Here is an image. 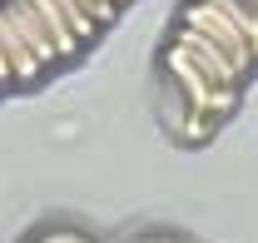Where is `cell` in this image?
I'll return each mask as SVG.
<instances>
[{
  "label": "cell",
  "instance_id": "obj_14",
  "mask_svg": "<svg viewBox=\"0 0 258 243\" xmlns=\"http://www.w3.org/2000/svg\"><path fill=\"white\" fill-rule=\"evenodd\" d=\"M248 5H258V0H248Z\"/></svg>",
  "mask_w": 258,
  "mask_h": 243
},
{
  "label": "cell",
  "instance_id": "obj_5",
  "mask_svg": "<svg viewBox=\"0 0 258 243\" xmlns=\"http://www.w3.org/2000/svg\"><path fill=\"white\" fill-rule=\"evenodd\" d=\"M0 50H5V60H10L15 85H30V80L45 75V65L35 60V50L20 40V30H15V20H10V10H5V5H0Z\"/></svg>",
  "mask_w": 258,
  "mask_h": 243
},
{
  "label": "cell",
  "instance_id": "obj_1",
  "mask_svg": "<svg viewBox=\"0 0 258 243\" xmlns=\"http://www.w3.org/2000/svg\"><path fill=\"white\" fill-rule=\"evenodd\" d=\"M159 65H164V75H169V85H179V99H184V109H204V114H219L224 119L228 109H233V99H238V90H224V85H214L199 65L169 40L164 45V55H159Z\"/></svg>",
  "mask_w": 258,
  "mask_h": 243
},
{
  "label": "cell",
  "instance_id": "obj_6",
  "mask_svg": "<svg viewBox=\"0 0 258 243\" xmlns=\"http://www.w3.org/2000/svg\"><path fill=\"white\" fill-rule=\"evenodd\" d=\"M35 10H40V20H45V30H50V40H55V50H60V60H75L85 45L75 40V30L64 25V15H60V5L55 0H30Z\"/></svg>",
  "mask_w": 258,
  "mask_h": 243
},
{
  "label": "cell",
  "instance_id": "obj_11",
  "mask_svg": "<svg viewBox=\"0 0 258 243\" xmlns=\"http://www.w3.org/2000/svg\"><path fill=\"white\" fill-rule=\"evenodd\" d=\"M15 85V75H10V60H5V50H0V90H10Z\"/></svg>",
  "mask_w": 258,
  "mask_h": 243
},
{
  "label": "cell",
  "instance_id": "obj_9",
  "mask_svg": "<svg viewBox=\"0 0 258 243\" xmlns=\"http://www.w3.org/2000/svg\"><path fill=\"white\" fill-rule=\"evenodd\" d=\"M80 5H85V15H90V20H95L99 30H104V25H114V20H119V5H114V0H80Z\"/></svg>",
  "mask_w": 258,
  "mask_h": 243
},
{
  "label": "cell",
  "instance_id": "obj_7",
  "mask_svg": "<svg viewBox=\"0 0 258 243\" xmlns=\"http://www.w3.org/2000/svg\"><path fill=\"white\" fill-rule=\"evenodd\" d=\"M209 5H219L228 20H233V30L248 40V50H253V60H258V5H248V0H209Z\"/></svg>",
  "mask_w": 258,
  "mask_h": 243
},
{
  "label": "cell",
  "instance_id": "obj_2",
  "mask_svg": "<svg viewBox=\"0 0 258 243\" xmlns=\"http://www.w3.org/2000/svg\"><path fill=\"white\" fill-rule=\"evenodd\" d=\"M174 20H179V25H194V30H204V35H209V40H214V45L228 55V60L243 70V75H248V65H258L253 50H248V40L233 30V20H228L219 5H209V0H189V5L174 15Z\"/></svg>",
  "mask_w": 258,
  "mask_h": 243
},
{
  "label": "cell",
  "instance_id": "obj_12",
  "mask_svg": "<svg viewBox=\"0 0 258 243\" xmlns=\"http://www.w3.org/2000/svg\"><path fill=\"white\" fill-rule=\"evenodd\" d=\"M134 243H179V238H169V233H144V238H134Z\"/></svg>",
  "mask_w": 258,
  "mask_h": 243
},
{
  "label": "cell",
  "instance_id": "obj_4",
  "mask_svg": "<svg viewBox=\"0 0 258 243\" xmlns=\"http://www.w3.org/2000/svg\"><path fill=\"white\" fill-rule=\"evenodd\" d=\"M0 5L10 10V20H15L20 40L35 50V60H40V65H55V60H60V50H55V40H50V30H45V20H40V10H35L30 0H0Z\"/></svg>",
  "mask_w": 258,
  "mask_h": 243
},
{
  "label": "cell",
  "instance_id": "obj_13",
  "mask_svg": "<svg viewBox=\"0 0 258 243\" xmlns=\"http://www.w3.org/2000/svg\"><path fill=\"white\" fill-rule=\"evenodd\" d=\"M114 5H119V10H124V5H129V0H114Z\"/></svg>",
  "mask_w": 258,
  "mask_h": 243
},
{
  "label": "cell",
  "instance_id": "obj_8",
  "mask_svg": "<svg viewBox=\"0 0 258 243\" xmlns=\"http://www.w3.org/2000/svg\"><path fill=\"white\" fill-rule=\"evenodd\" d=\"M55 5H60L64 25L75 30V40H80V45H90V40H95V35H99V25H95V20H90V15H85V5H80V0H55Z\"/></svg>",
  "mask_w": 258,
  "mask_h": 243
},
{
  "label": "cell",
  "instance_id": "obj_10",
  "mask_svg": "<svg viewBox=\"0 0 258 243\" xmlns=\"http://www.w3.org/2000/svg\"><path fill=\"white\" fill-rule=\"evenodd\" d=\"M30 243H90L85 233H75V228H40Z\"/></svg>",
  "mask_w": 258,
  "mask_h": 243
},
{
  "label": "cell",
  "instance_id": "obj_3",
  "mask_svg": "<svg viewBox=\"0 0 258 243\" xmlns=\"http://www.w3.org/2000/svg\"><path fill=\"white\" fill-rule=\"evenodd\" d=\"M169 40H174V45H179V50H184V55H189V60L199 65L214 85H224V90H238V85H243V70L228 60V55L204 30H194V25H179V20H174V35H169Z\"/></svg>",
  "mask_w": 258,
  "mask_h": 243
}]
</instances>
